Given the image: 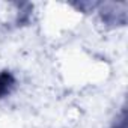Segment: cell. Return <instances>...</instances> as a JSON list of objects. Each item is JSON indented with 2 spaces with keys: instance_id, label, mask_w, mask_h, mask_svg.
Masks as SVG:
<instances>
[{
  "instance_id": "obj_3",
  "label": "cell",
  "mask_w": 128,
  "mask_h": 128,
  "mask_svg": "<svg viewBox=\"0 0 128 128\" xmlns=\"http://www.w3.org/2000/svg\"><path fill=\"white\" fill-rule=\"evenodd\" d=\"M112 128H126V116H125V113L122 114V118H120V120L116 124V125H113Z\"/></svg>"
},
{
  "instance_id": "obj_2",
  "label": "cell",
  "mask_w": 128,
  "mask_h": 128,
  "mask_svg": "<svg viewBox=\"0 0 128 128\" xmlns=\"http://www.w3.org/2000/svg\"><path fill=\"white\" fill-rule=\"evenodd\" d=\"M15 83H17V80H15L14 74L9 70L0 71V100L5 98V96H8L14 90Z\"/></svg>"
},
{
  "instance_id": "obj_1",
  "label": "cell",
  "mask_w": 128,
  "mask_h": 128,
  "mask_svg": "<svg viewBox=\"0 0 128 128\" xmlns=\"http://www.w3.org/2000/svg\"><path fill=\"white\" fill-rule=\"evenodd\" d=\"M126 2L120 3H104L101 8V18L107 24L124 26L126 23Z\"/></svg>"
}]
</instances>
